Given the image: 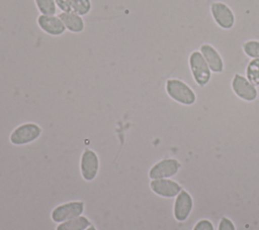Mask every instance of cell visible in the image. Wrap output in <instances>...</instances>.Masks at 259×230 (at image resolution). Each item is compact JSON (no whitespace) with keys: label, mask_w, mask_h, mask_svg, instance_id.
I'll return each instance as SVG.
<instances>
[{"label":"cell","mask_w":259,"mask_h":230,"mask_svg":"<svg viewBox=\"0 0 259 230\" xmlns=\"http://www.w3.org/2000/svg\"><path fill=\"white\" fill-rule=\"evenodd\" d=\"M165 90L167 95L175 102L190 106L196 102V94L191 87L180 79L171 78L166 81Z\"/></svg>","instance_id":"6da1fadb"},{"label":"cell","mask_w":259,"mask_h":230,"mask_svg":"<svg viewBox=\"0 0 259 230\" xmlns=\"http://www.w3.org/2000/svg\"><path fill=\"white\" fill-rule=\"evenodd\" d=\"M188 66L191 76L199 87L206 86L211 79V71L199 50H193L188 55Z\"/></svg>","instance_id":"7a4b0ae2"},{"label":"cell","mask_w":259,"mask_h":230,"mask_svg":"<svg viewBox=\"0 0 259 230\" xmlns=\"http://www.w3.org/2000/svg\"><path fill=\"white\" fill-rule=\"evenodd\" d=\"M41 127L34 122H25L15 127L9 135V141L16 146L32 143L41 135Z\"/></svg>","instance_id":"3957f363"},{"label":"cell","mask_w":259,"mask_h":230,"mask_svg":"<svg viewBox=\"0 0 259 230\" xmlns=\"http://www.w3.org/2000/svg\"><path fill=\"white\" fill-rule=\"evenodd\" d=\"M209 11L214 23L223 30H230L234 27L236 16L232 8L223 1H212Z\"/></svg>","instance_id":"277c9868"},{"label":"cell","mask_w":259,"mask_h":230,"mask_svg":"<svg viewBox=\"0 0 259 230\" xmlns=\"http://www.w3.org/2000/svg\"><path fill=\"white\" fill-rule=\"evenodd\" d=\"M84 210L85 204L82 201H70L56 206L51 213V218L59 224L81 216Z\"/></svg>","instance_id":"5b68a950"},{"label":"cell","mask_w":259,"mask_h":230,"mask_svg":"<svg viewBox=\"0 0 259 230\" xmlns=\"http://www.w3.org/2000/svg\"><path fill=\"white\" fill-rule=\"evenodd\" d=\"M231 87L235 95L243 101L246 102H253L258 97V91L256 86H254L245 76L241 74H235L232 82Z\"/></svg>","instance_id":"8992f818"},{"label":"cell","mask_w":259,"mask_h":230,"mask_svg":"<svg viewBox=\"0 0 259 230\" xmlns=\"http://www.w3.org/2000/svg\"><path fill=\"white\" fill-rule=\"evenodd\" d=\"M99 170V157L97 153L89 148H86L80 157V172L86 182L93 181Z\"/></svg>","instance_id":"52a82bcc"},{"label":"cell","mask_w":259,"mask_h":230,"mask_svg":"<svg viewBox=\"0 0 259 230\" xmlns=\"http://www.w3.org/2000/svg\"><path fill=\"white\" fill-rule=\"evenodd\" d=\"M181 164L175 158H164L156 162L149 170V178L151 180H159V179H170L175 176Z\"/></svg>","instance_id":"ba28073f"},{"label":"cell","mask_w":259,"mask_h":230,"mask_svg":"<svg viewBox=\"0 0 259 230\" xmlns=\"http://www.w3.org/2000/svg\"><path fill=\"white\" fill-rule=\"evenodd\" d=\"M193 208V200L188 192L182 190L175 198L174 206H173V215L174 218L179 221H185Z\"/></svg>","instance_id":"9c48e42d"},{"label":"cell","mask_w":259,"mask_h":230,"mask_svg":"<svg viewBox=\"0 0 259 230\" xmlns=\"http://www.w3.org/2000/svg\"><path fill=\"white\" fill-rule=\"evenodd\" d=\"M37 26L47 34L60 36L65 33L66 27L58 15H38L36 18Z\"/></svg>","instance_id":"30bf717a"},{"label":"cell","mask_w":259,"mask_h":230,"mask_svg":"<svg viewBox=\"0 0 259 230\" xmlns=\"http://www.w3.org/2000/svg\"><path fill=\"white\" fill-rule=\"evenodd\" d=\"M150 188L156 195L163 198H174L182 191V187L170 179L152 180Z\"/></svg>","instance_id":"8fae6325"},{"label":"cell","mask_w":259,"mask_h":230,"mask_svg":"<svg viewBox=\"0 0 259 230\" xmlns=\"http://www.w3.org/2000/svg\"><path fill=\"white\" fill-rule=\"evenodd\" d=\"M199 51L201 52L206 64L208 65L211 73L221 74L224 72V60L219 50L213 45L209 43H202L199 46Z\"/></svg>","instance_id":"7c38bea8"},{"label":"cell","mask_w":259,"mask_h":230,"mask_svg":"<svg viewBox=\"0 0 259 230\" xmlns=\"http://www.w3.org/2000/svg\"><path fill=\"white\" fill-rule=\"evenodd\" d=\"M61 12L75 13L81 16L87 15L92 9L91 0H56Z\"/></svg>","instance_id":"4fadbf2b"},{"label":"cell","mask_w":259,"mask_h":230,"mask_svg":"<svg viewBox=\"0 0 259 230\" xmlns=\"http://www.w3.org/2000/svg\"><path fill=\"white\" fill-rule=\"evenodd\" d=\"M58 16L63 21L66 30H69L72 33H81L85 29V21L81 15L69 12H61Z\"/></svg>","instance_id":"5bb4252c"},{"label":"cell","mask_w":259,"mask_h":230,"mask_svg":"<svg viewBox=\"0 0 259 230\" xmlns=\"http://www.w3.org/2000/svg\"><path fill=\"white\" fill-rule=\"evenodd\" d=\"M91 225L90 220L81 215L79 217L59 223L56 230H86Z\"/></svg>","instance_id":"9a60e30c"},{"label":"cell","mask_w":259,"mask_h":230,"mask_svg":"<svg viewBox=\"0 0 259 230\" xmlns=\"http://www.w3.org/2000/svg\"><path fill=\"white\" fill-rule=\"evenodd\" d=\"M245 77L254 85L259 86V59H251L245 69Z\"/></svg>","instance_id":"2e32d148"},{"label":"cell","mask_w":259,"mask_h":230,"mask_svg":"<svg viewBox=\"0 0 259 230\" xmlns=\"http://www.w3.org/2000/svg\"><path fill=\"white\" fill-rule=\"evenodd\" d=\"M38 12L42 15H55L57 12L56 0H33Z\"/></svg>","instance_id":"e0dca14e"},{"label":"cell","mask_w":259,"mask_h":230,"mask_svg":"<svg viewBox=\"0 0 259 230\" xmlns=\"http://www.w3.org/2000/svg\"><path fill=\"white\" fill-rule=\"evenodd\" d=\"M242 50L250 59H259V40L248 39L243 42Z\"/></svg>","instance_id":"ac0fdd59"},{"label":"cell","mask_w":259,"mask_h":230,"mask_svg":"<svg viewBox=\"0 0 259 230\" xmlns=\"http://www.w3.org/2000/svg\"><path fill=\"white\" fill-rule=\"evenodd\" d=\"M192 230H214V228L209 220L201 219L194 225Z\"/></svg>","instance_id":"d6986e66"},{"label":"cell","mask_w":259,"mask_h":230,"mask_svg":"<svg viewBox=\"0 0 259 230\" xmlns=\"http://www.w3.org/2000/svg\"><path fill=\"white\" fill-rule=\"evenodd\" d=\"M218 230H236L234 223L227 217H223L219 223Z\"/></svg>","instance_id":"ffe728a7"},{"label":"cell","mask_w":259,"mask_h":230,"mask_svg":"<svg viewBox=\"0 0 259 230\" xmlns=\"http://www.w3.org/2000/svg\"><path fill=\"white\" fill-rule=\"evenodd\" d=\"M86 230H97V229H96V227L94 225H90Z\"/></svg>","instance_id":"44dd1931"}]
</instances>
